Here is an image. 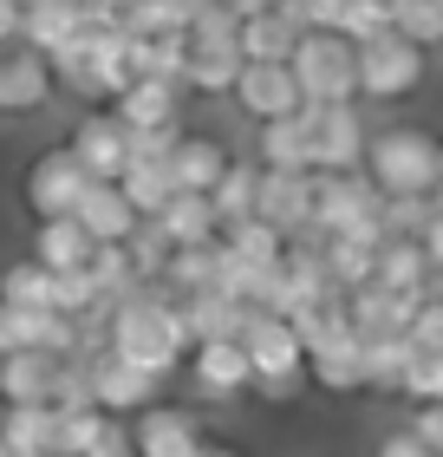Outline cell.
I'll list each match as a JSON object with an SVG mask.
<instances>
[{
  "mask_svg": "<svg viewBox=\"0 0 443 457\" xmlns=\"http://www.w3.org/2000/svg\"><path fill=\"white\" fill-rule=\"evenodd\" d=\"M255 216L267 228H281V236L307 228L313 222V170H261V183H255Z\"/></svg>",
  "mask_w": 443,
  "mask_h": 457,
  "instance_id": "obj_13",
  "label": "cell"
},
{
  "mask_svg": "<svg viewBox=\"0 0 443 457\" xmlns=\"http://www.w3.org/2000/svg\"><path fill=\"white\" fill-rule=\"evenodd\" d=\"M196 457H235V451H222V445H202V451H196Z\"/></svg>",
  "mask_w": 443,
  "mask_h": 457,
  "instance_id": "obj_41",
  "label": "cell"
},
{
  "mask_svg": "<svg viewBox=\"0 0 443 457\" xmlns=\"http://www.w3.org/2000/svg\"><path fill=\"white\" fill-rule=\"evenodd\" d=\"M0 451L7 457H53V405H7L0 411Z\"/></svg>",
  "mask_w": 443,
  "mask_h": 457,
  "instance_id": "obj_26",
  "label": "cell"
},
{
  "mask_svg": "<svg viewBox=\"0 0 443 457\" xmlns=\"http://www.w3.org/2000/svg\"><path fill=\"white\" fill-rule=\"evenodd\" d=\"M216 242H222L235 262H248V268H281V255H287V236H281V228H267L261 216H242V222H228Z\"/></svg>",
  "mask_w": 443,
  "mask_h": 457,
  "instance_id": "obj_30",
  "label": "cell"
},
{
  "mask_svg": "<svg viewBox=\"0 0 443 457\" xmlns=\"http://www.w3.org/2000/svg\"><path fill=\"white\" fill-rule=\"evenodd\" d=\"M385 196H431L443 190V144L417 124H391V131H365V157H358Z\"/></svg>",
  "mask_w": 443,
  "mask_h": 457,
  "instance_id": "obj_2",
  "label": "cell"
},
{
  "mask_svg": "<svg viewBox=\"0 0 443 457\" xmlns=\"http://www.w3.org/2000/svg\"><path fill=\"white\" fill-rule=\"evenodd\" d=\"M86 170L72 163V151L59 144V151H46V157H33L27 163V210L33 216H72V203L86 196Z\"/></svg>",
  "mask_w": 443,
  "mask_h": 457,
  "instance_id": "obj_11",
  "label": "cell"
},
{
  "mask_svg": "<svg viewBox=\"0 0 443 457\" xmlns=\"http://www.w3.org/2000/svg\"><path fill=\"white\" fill-rule=\"evenodd\" d=\"M424 72H431L424 46H411V39L391 33V27L352 46V92H358V98H378V105L411 98L417 86H424Z\"/></svg>",
  "mask_w": 443,
  "mask_h": 457,
  "instance_id": "obj_4",
  "label": "cell"
},
{
  "mask_svg": "<svg viewBox=\"0 0 443 457\" xmlns=\"http://www.w3.org/2000/svg\"><path fill=\"white\" fill-rule=\"evenodd\" d=\"M255 151H261V170H313V157H307V118L300 112L261 118Z\"/></svg>",
  "mask_w": 443,
  "mask_h": 457,
  "instance_id": "obj_25",
  "label": "cell"
},
{
  "mask_svg": "<svg viewBox=\"0 0 443 457\" xmlns=\"http://www.w3.org/2000/svg\"><path fill=\"white\" fill-rule=\"evenodd\" d=\"M27 255L39 262V268H53V275H66V268H86V255H92V236L78 228L72 216H39V228H33V248Z\"/></svg>",
  "mask_w": 443,
  "mask_h": 457,
  "instance_id": "obj_23",
  "label": "cell"
},
{
  "mask_svg": "<svg viewBox=\"0 0 443 457\" xmlns=\"http://www.w3.org/2000/svg\"><path fill=\"white\" fill-rule=\"evenodd\" d=\"M176 7H189V13H196V7H209V0H176Z\"/></svg>",
  "mask_w": 443,
  "mask_h": 457,
  "instance_id": "obj_42",
  "label": "cell"
},
{
  "mask_svg": "<svg viewBox=\"0 0 443 457\" xmlns=\"http://www.w3.org/2000/svg\"><path fill=\"white\" fill-rule=\"evenodd\" d=\"M248 314L255 307H242L235 295H222V287H196V295H176V320L189 340H235Z\"/></svg>",
  "mask_w": 443,
  "mask_h": 457,
  "instance_id": "obj_15",
  "label": "cell"
},
{
  "mask_svg": "<svg viewBox=\"0 0 443 457\" xmlns=\"http://www.w3.org/2000/svg\"><path fill=\"white\" fill-rule=\"evenodd\" d=\"M235 157L222 137H209V131H176V144H170V183L176 190H209V183L222 177V163Z\"/></svg>",
  "mask_w": 443,
  "mask_h": 457,
  "instance_id": "obj_19",
  "label": "cell"
},
{
  "mask_svg": "<svg viewBox=\"0 0 443 457\" xmlns=\"http://www.w3.org/2000/svg\"><path fill=\"white\" fill-rule=\"evenodd\" d=\"M235 72H242V53L235 46H196V39H183V92L228 98Z\"/></svg>",
  "mask_w": 443,
  "mask_h": 457,
  "instance_id": "obj_24",
  "label": "cell"
},
{
  "mask_svg": "<svg viewBox=\"0 0 443 457\" xmlns=\"http://www.w3.org/2000/svg\"><path fill=\"white\" fill-rule=\"evenodd\" d=\"M255 183H261V163H242V157H228L222 163V177L209 183V210H216V222H242V216H255Z\"/></svg>",
  "mask_w": 443,
  "mask_h": 457,
  "instance_id": "obj_27",
  "label": "cell"
},
{
  "mask_svg": "<svg viewBox=\"0 0 443 457\" xmlns=\"http://www.w3.org/2000/svg\"><path fill=\"white\" fill-rule=\"evenodd\" d=\"M86 457H137V451H131V431H124V425H104V438H98Z\"/></svg>",
  "mask_w": 443,
  "mask_h": 457,
  "instance_id": "obj_38",
  "label": "cell"
},
{
  "mask_svg": "<svg viewBox=\"0 0 443 457\" xmlns=\"http://www.w3.org/2000/svg\"><path fill=\"white\" fill-rule=\"evenodd\" d=\"M293 39H300V33H293L274 7L235 20V53H242V59H287V53H293Z\"/></svg>",
  "mask_w": 443,
  "mask_h": 457,
  "instance_id": "obj_31",
  "label": "cell"
},
{
  "mask_svg": "<svg viewBox=\"0 0 443 457\" xmlns=\"http://www.w3.org/2000/svg\"><path fill=\"white\" fill-rule=\"evenodd\" d=\"M358 360H365V386H372V392H398V379H405V360H411V340H405V334L358 340Z\"/></svg>",
  "mask_w": 443,
  "mask_h": 457,
  "instance_id": "obj_34",
  "label": "cell"
},
{
  "mask_svg": "<svg viewBox=\"0 0 443 457\" xmlns=\"http://www.w3.org/2000/svg\"><path fill=\"white\" fill-rule=\"evenodd\" d=\"M78 20H86V7H72V0H39V7L20 13V46H33L39 59H53V53H66L72 39H78Z\"/></svg>",
  "mask_w": 443,
  "mask_h": 457,
  "instance_id": "obj_21",
  "label": "cell"
},
{
  "mask_svg": "<svg viewBox=\"0 0 443 457\" xmlns=\"http://www.w3.org/2000/svg\"><path fill=\"white\" fill-rule=\"evenodd\" d=\"M235 346L248 360V386H261L267 399H293V386L307 379V346L281 314H248Z\"/></svg>",
  "mask_w": 443,
  "mask_h": 457,
  "instance_id": "obj_3",
  "label": "cell"
},
{
  "mask_svg": "<svg viewBox=\"0 0 443 457\" xmlns=\"http://www.w3.org/2000/svg\"><path fill=\"white\" fill-rule=\"evenodd\" d=\"M72 7H86V13H118L124 0H72Z\"/></svg>",
  "mask_w": 443,
  "mask_h": 457,
  "instance_id": "obj_40",
  "label": "cell"
},
{
  "mask_svg": "<svg viewBox=\"0 0 443 457\" xmlns=\"http://www.w3.org/2000/svg\"><path fill=\"white\" fill-rule=\"evenodd\" d=\"M72 222L86 228L92 242H124L137 216H131V203L118 196V183H86V196L72 203Z\"/></svg>",
  "mask_w": 443,
  "mask_h": 457,
  "instance_id": "obj_22",
  "label": "cell"
},
{
  "mask_svg": "<svg viewBox=\"0 0 443 457\" xmlns=\"http://www.w3.org/2000/svg\"><path fill=\"white\" fill-rule=\"evenodd\" d=\"M372 281H378V287H391V295H437V268L417 255V242H411V236H385V242H378Z\"/></svg>",
  "mask_w": 443,
  "mask_h": 457,
  "instance_id": "obj_20",
  "label": "cell"
},
{
  "mask_svg": "<svg viewBox=\"0 0 443 457\" xmlns=\"http://www.w3.org/2000/svg\"><path fill=\"white\" fill-rule=\"evenodd\" d=\"M104 353H118V360L170 379V372L183 366V353H189V334L176 320L170 287H163V281H137L131 295L104 314Z\"/></svg>",
  "mask_w": 443,
  "mask_h": 457,
  "instance_id": "obj_1",
  "label": "cell"
},
{
  "mask_svg": "<svg viewBox=\"0 0 443 457\" xmlns=\"http://www.w3.org/2000/svg\"><path fill=\"white\" fill-rule=\"evenodd\" d=\"M189 379H196V392H209V399H235V392H248V360L235 340H189Z\"/></svg>",
  "mask_w": 443,
  "mask_h": 457,
  "instance_id": "obj_17",
  "label": "cell"
},
{
  "mask_svg": "<svg viewBox=\"0 0 443 457\" xmlns=\"http://www.w3.org/2000/svg\"><path fill=\"white\" fill-rule=\"evenodd\" d=\"M170 236H163V228H157V216H137L131 222V236H124V262H131V275L137 281H157L163 275V262H170Z\"/></svg>",
  "mask_w": 443,
  "mask_h": 457,
  "instance_id": "obj_35",
  "label": "cell"
},
{
  "mask_svg": "<svg viewBox=\"0 0 443 457\" xmlns=\"http://www.w3.org/2000/svg\"><path fill=\"white\" fill-rule=\"evenodd\" d=\"M183 98L189 92L176 79H131L104 112H111L124 131H163V124H183Z\"/></svg>",
  "mask_w": 443,
  "mask_h": 457,
  "instance_id": "obj_12",
  "label": "cell"
},
{
  "mask_svg": "<svg viewBox=\"0 0 443 457\" xmlns=\"http://www.w3.org/2000/svg\"><path fill=\"white\" fill-rule=\"evenodd\" d=\"M53 379H59V353H0V399L7 405H53Z\"/></svg>",
  "mask_w": 443,
  "mask_h": 457,
  "instance_id": "obj_18",
  "label": "cell"
},
{
  "mask_svg": "<svg viewBox=\"0 0 443 457\" xmlns=\"http://www.w3.org/2000/svg\"><path fill=\"white\" fill-rule=\"evenodd\" d=\"M170 163H151V157H131L124 163V177H118V196L131 203V216H157L163 203H170Z\"/></svg>",
  "mask_w": 443,
  "mask_h": 457,
  "instance_id": "obj_32",
  "label": "cell"
},
{
  "mask_svg": "<svg viewBox=\"0 0 443 457\" xmlns=\"http://www.w3.org/2000/svg\"><path fill=\"white\" fill-rule=\"evenodd\" d=\"M300 118H307L313 170H358V157H365V118L352 105H300Z\"/></svg>",
  "mask_w": 443,
  "mask_h": 457,
  "instance_id": "obj_7",
  "label": "cell"
},
{
  "mask_svg": "<svg viewBox=\"0 0 443 457\" xmlns=\"http://www.w3.org/2000/svg\"><path fill=\"white\" fill-rule=\"evenodd\" d=\"M53 287H59V275H53V268H39L33 255L13 262V268H0V301H7V307H39V314H59V307H53Z\"/></svg>",
  "mask_w": 443,
  "mask_h": 457,
  "instance_id": "obj_33",
  "label": "cell"
},
{
  "mask_svg": "<svg viewBox=\"0 0 443 457\" xmlns=\"http://www.w3.org/2000/svg\"><path fill=\"white\" fill-rule=\"evenodd\" d=\"M157 228L170 242H216L222 236V222H216V210H209L202 190H170V203L157 210Z\"/></svg>",
  "mask_w": 443,
  "mask_h": 457,
  "instance_id": "obj_28",
  "label": "cell"
},
{
  "mask_svg": "<svg viewBox=\"0 0 443 457\" xmlns=\"http://www.w3.org/2000/svg\"><path fill=\"white\" fill-rule=\"evenodd\" d=\"M53 66L39 59L33 46H13V53H0V118H27L39 112L53 98Z\"/></svg>",
  "mask_w": 443,
  "mask_h": 457,
  "instance_id": "obj_14",
  "label": "cell"
},
{
  "mask_svg": "<svg viewBox=\"0 0 443 457\" xmlns=\"http://www.w3.org/2000/svg\"><path fill=\"white\" fill-rule=\"evenodd\" d=\"M131 451L137 457H196L202 451V431L176 405H144L137 411V431H131Z\"/></svg>",
  "mask_w": 443,
  "mask_h": 457,
  "instance_id": "obj_16",
  "label": "cell"
},
{
  "mask_svg": "<svg viewBox=\"0 0 443 457\" xmlns=\"http://www.w3.org/2000/svg\"><path fill=\"white\" fill-rule=\"evenodd\" d=\"M307 372L320 379L326 392H365V360H358V334H340L326 346L307 353Z\"/></svg>",
  "mask_w": 443,
  "mask_h": 457,
  "instance_id": "obj_29",
  "label": "cell"
},
{
  "mask_svg": "<svg viewBox=\"0 0 443 457\" xmlns=\"http://www.w3.org/2000/svg\"><path fill=\"white\" fill-rule=\"evenodd\" d=\"M86 379H92V405L104 411V419H118V411H144V405H157V372H144L131 360H118V353H92V366H86Z\"/></svg>",
  "mask_w": 443,
  "mask_h": 457,
  "instance_id": "obj_9",
  "label": "cell"
},
{
  "mask_svg": "<svg viewBox=\"0 0 443 457\" xmlns=\"http://www.w3.org/2000/svg\"><path fill=\"white\" fill-rule=\"evenodd\" d=\"M66 151H72V163H78L92 183H118L124 163H131V131H124L111 112H86V118L72 124Z\"/></svg>",
  "mask_w": 443,
  "mask_h": 457,
  "instance_id": "obj_8",
  "label": "cell"
},
{
  "mask_svg": "<svg viewBox=\"0 0 443 457\" xmlns=\"http://www.w3.org/2000/svg\"><path fill=\"white\" fill-rule=\"evenodd\" d=\"M287 72L300 86V105H352V39L307 27L287 53Z\"/></svg>",
  "mask_w": 443,
  "mask_h": 457,
  "instance_id": "obj_6",
  "label": "cell"
},
{
  "mask_svg": "<svg viewBox=\"0 0 443 457\" xmlns=\"http://www.w3.org/2000/svg\"><path fill=\"white\" fill-rule=\"evenodd\" d=\"M411 438H417V445H431V451H443V399H424V405H417Z\"/></svg>",
  "mask_w": 443,
  "mask_h": 457,
  "instance_id": "obj_37",
  "label": "cell"
},
{
  "mask_svg": "<svg viewBox=\"0 0 443 457\" xmlns=\"http://www.w3.org/2000/svg\"><path fill=\"white\" fill-rule=\"evenodd\" d=\"M398 392H411L417 405H424V399H443V353H437V346H411Z\"/></svg>",
  "mask_w": 443,
  "mask_h": 457,
  "instance_id": "obj_36",
  "label": "cell"
},
{
  "mask_svg": "<svg viewBox=\"0 0 443 457\" xmlns=\"http://www.w3.org/2000/svg\"><path fill=\"white\" fill-rule=\"evenodd\" d=\"M228 98H235L255 124H261V118H281V112H300V86H293L287 59H242Z\"/></svg>",
  "mask_w": 443,
  "mask_h": 457,
  "instance_id": "obj_10",
  "label": "cell"
},
{
  "mask_svg": "<svg viewBox=\"0 0 443 457\" xmlns=\"http://www.w3.org/2000/svg\"><path fill=\"white\" fill-rule=\"evenodd\" d=\"M378 457H443V451H431V445H417L411 431H391V438L378 445Z\"/></svg>",
  "mask_w": 443,
  "mask_h": 457,
  "instance_id": "obj_39",
  "label": "cell"
},
{
  "mask_svg": "<svg viewBox=\"0 0 443 457\" xmlns=\"http://www.w3.org/2000/svg\"><path fill=\"white\" fill-rule=\"evenodd\" d=\"M385 190L365 177V170H313V222L326 236H365V242H385Z\"/></svg>",
  "mask_w": 443,
  "mask_h": 457,
  "instance_id": "obj_5",
  "label": "cell"
}]
</instances>
